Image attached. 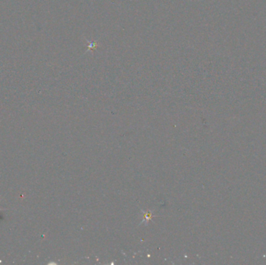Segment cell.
Returning a JSON list of instances; mask_svg holds the SVG:
<instances>
[{"label": "cell", "mask_w": 266, "mask_h": 265, "mask_svg": "<svg viewBox=\"0 0 266 265\" xmlns=\"http://www.w3.org/2000/svg\"><path fill=\"white\" fill-rule=\"evenodd\" d=\"M0 202H1V200H0ZM3 210H5V209H1V208H0V212H2V211H3ZM0 218H1V216H0Z\"/></svg>", "instance_id": "obj_1"}]
</instances>
